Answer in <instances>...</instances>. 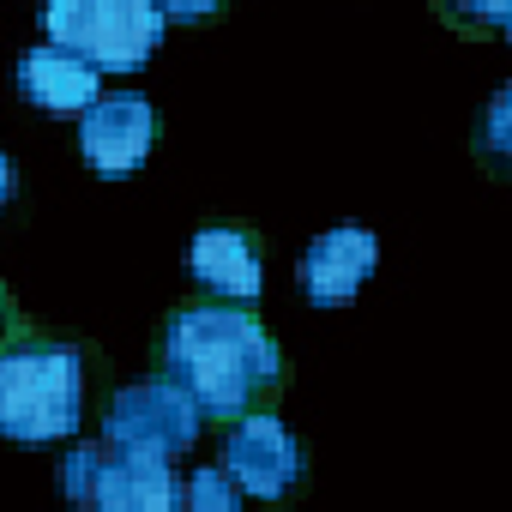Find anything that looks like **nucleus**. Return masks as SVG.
<instances>
[{"instance_id": "nucleus-12", "label": "nucleus", "mask_w": 512, "mask_h": 512, "mask_svg": "<svg viewBox=\"0 0 512 512\" xmlns=\"http://www.w3.org/2000/svg\"><path fill=\"white\" fill-rule=\"evenodd\" d=\"M434 13L464 37H506L512 31V0H434Z\"/></svg>"}, {"instance_id": "nucleus-10", "label": "nucleus", "mask_w": 512, "mask_h": 512, "mask_svg": "<svg viewBox=\"0 0 512 512\" xmlns=\"http://www.w3.org/2000/svg\"><path fill=\"white\" fill-rule=\"evenodd\" d=\"M13 91L19 103H31L37 115H55V121H79L97 97H103V73L85 67L79 55L55 49V43H31L13 67Z\"/></svg>"}, {"instance_id": "nucleus-7", "label": "nucleus", "mask_w": 512, "mask_h": 512, "mask_svg": "<svg viewBox=\"0 0 512 512\" xmlns=\"http://www.w3.org/2000/svg\"><path fill=\"white\" fill-rule=\"evenodd\" d=\"M157 151V103L145 91H103L79 115V163L97 181H127Z\"/></svg>"}, {"instance_id": "nucleus-9", "label": "nucleus", "mask_w": 512, "mask_h": 512, "mask_svg": "<svg viewBox=\"0 0 512 512\" xmlns=\"http://www.w3.org/2000/svg\"><path fill=\"white\" fill-rule=\"evenodd\" d=\"M374 272H380V235L362 229V223H332L302 247L296 290H302L308 308H350L368 290Z\"/></svg>"}, {"instance_id": "nucleus-14", "label": "nucleus", "mask_w": 512, "mask_h": 512, "mask_svg": "<svg viewBox=\"0 0 512 512\" xmlns=\"http://www.w3.org/2000/svg\"><path fill=\"white\" fill-rule=\"evenodd\" d=\"M223 7H229V0H157L163 25H205V19H217Z\"/></svg>"}, {"instance_id": "nucleus-1", "label": "nucleus", "mask_w": 512, "mask_h": 512, "mask_svg": "<svg viewBox=\"0 0 512 512\" xmlns=\"http://www.w3.org/2000/svg\"><path fill=\"white\" fill-rule=\"evenodd\" d=\"M157 374L175 380L205 422H235L247 410H272L290 386V356L278 332L229 302H187L157 332Z\"/></svg>"}, {"instance_id": "nucleus-2", "label": "nucleus", "mask_w": 512, "mask_h": 512, "mask_svg": "<svg viewBox=\"0 0 512 512\" xmlns=\"http://www.w3.org/2000/svg\"><path fill=\"white\" fill-rule=\"evenodd\" d=\"M91 380H97L91 344L37 326H7V338H0V440L13 446L79 440L91 410Z\"/></svg>"}, {"instance_id": "nucleus-5", "label": "nucleus", "mask_w": 512, "mask_h": 512, "mask_svg": "<svg viewBox=\"0 0 512 512\" xmlns=\"http://www.w3.org/2000/svg\"><path fill=\"white\" fill-rule=\"evenodd\" d=\"M199 434H205L199 404H193L175 380H163V374H145V380L121 386V392L103 404V428H97L103 446L151 452V458H169V464L187 458V452L199 446Z\"/></svg>"}, {"instance_id": "nucleus-6", "label": "nucleus", "mask_w": 512, "mask_h": 512, "mask_svg": "<svg viewBox=\"0 0 512 512\" xmlns=\"http://www.w3.org/2000/svg\"><path fill=\"white\" fill-rule=\"evenodd\" d=\"M217 464H223V476H229L247 500H266V506L296 500V488L308 482L302 434H296L278 410H247V416L223 422Z\"/></svg>"}, {"instance_id": "nucleus-8", "label": "nucleus", "mask_w": 512, "mask_h": 512, "mask_svg": "<svg viewBox=\"0 0 512 512\" xmlns=\"http://www.w3.org/2000/svg\"><path fill=\"white\" fill-rule=\"evenodd\" d=\"M187 284L205 302L260 308L266 296V241L247 223H205L187 241Z\"/></svg>"}, {"instance_id": "nucleus-3", "label": "nucleus", "mask_w": 512, "mask_h": 512, "mask_svg": "<svg viewBox=\"0 0 512 512\" xmlns=\"http://www.w3.org/2000/svg\"><path fill=\"white\" fill-rule=\"evenodd\" d=\"M157 0H43V43L79 55L97 73H139L163 49Z\"/></svg>"}, {"instance_id": "nucleus-11", "label": "nucleus", "mask_w": 512, "mask_h": 512, "mask_svg": "<svg viewBox=\"0 0 512 512\" xmlns=\"http://www.w3.org/2000/svg\"><path fill=\"white\" fill-rule=\"evenodd\" d=\"M247 494L223 476V464H199L181 476V512H241Z\"/></svg>"}, {"instance_id": "nucleus-15", "label": "nucleus", "mask_w": 512, "mask_h": 512, "mask_svg": "<svg viewBox=\"0 0 512 512\" xmlns=\"http://www.w3.org/2000/svg\"><path fill=\"white\" fill-rule=\"evenodd\" d=\"M19 199V169H13V157H7V145H0V217H7V205Z\"/></svg>"}, {"instance_id": "nucleus-13", "label": "nucleus", "mask_w": 512, "mask_h": 512, "mask_svg": "<svg viewBox=\"0 0 512 512\" xmlns=\"http://www.w3.org/2000/svg\"><path fill=\"white\" fill-rule=\"evenodd\" d=\"M476 157H482L494 175H506V163H512V85H500V91L488 97L482 127H476Z\"/></svg>"}, {"instance_id": "nucleus-4", "label": "nucleus", "mask_w": 512, "mask_h": 512, "mask_svg": "<svg viewBox=\"0 0 512 512\" xmlns=\"http://www.w3.org/2000/svg\"><path fill=\"white\" fill-rule=\"evenodd\" d=\"M61 500L73 512H181V476L169 458L73 440L61 452Z\"/></svg>"}, {"instance_id": "nucleus-16", "label": "nucleus", "mask_w": 512, "mask_h": 512, "mask_svg": "<svg viewBox=\"0 0 512 512\" xmlns=\"http://www.w3.org/2000/svg\"><path fill=\"white\" fill-rule=\"evenodd\" d=\"M7 326H13V290L0 284V338H7Z\"/></svg>"}]
</instances>
